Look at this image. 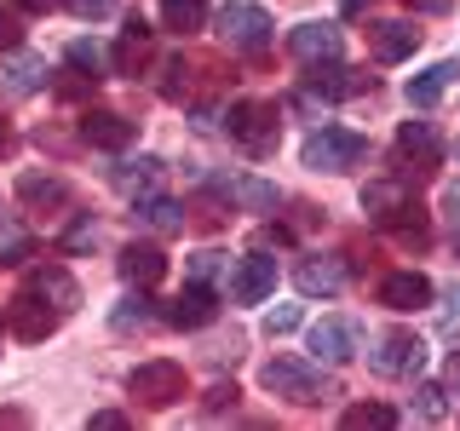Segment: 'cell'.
Here are the masks:
<instances>
[{
	"instance_id": "6da1fadb",
	"label": "cell",
	"mask_w": 460,
	"mask_h": 431,
	"mask_svg": "<svg viewBox=\"0 0 460 431\" xmlns=\"http://www.w3.org/2000/svg\"><path fill=\"white\" fill-rule=\"evenodd\" d=\"M75 305H81L75 277H69V270H58V265H40L35 277H29L18 294H12V305H6V328H12L18 339L35 345V339H47Z\"/></svg>"
},
{
	"instance_id": "7a4b0ae2",
	"label": "cell",
	"mask_w": 460,
	"mask_h": 431,
	"mask_svg": "<svg viewBox=\"0 0 460 431\" xmlns=\"http://www.w3.org/2000/svg\"><path fill=\"white\" fill-rule=\"evenodd\" d=\"M363 213L380 230H397V236L426 242V207L414 201V190L402 179H374L368 190H363Z\"/></svg>"
},
{
	"instance_id": "3957f363",
	"label": "cell",
	"mask_w": 460,
	"mask_h": 431,
	"mask_svg": "<svg viewBox=\"0 0 460 431\" xmlns=\"http://www.w3.org/2000/svg\"><path fill=\"white\" fill-rule=\"evenodd\" d=\"M259 380H265V391H277V397H288V402H328L334 397V385L316 374L305 356H270L265 368H259Z\"/></svg>"
},
{
	"instance_id": "277c9868",
	"label": "cell",
	"mask_w": 460,
	"mask_h": 431,
	"mask_svg": "<svg viewBox=\"0 0 460 431\" xmlns=\"http://www.w3.org/2000/svg\"><path fill=\"white\" fill-rule=\"evenodd\" d=\"M225 133L248 155H270L277 150V133H282V115H277V104H265V98H242V104H230V115H225Z\"/></svg>"
},
{
	"instance_id": "5b68a950",
	"label": "cell",
	"mask_w": 460,
	"mask_h": 431,
	"mask_svg": "<svg viewBox=\"0 0 460 431\" xmlns=\"http://www.w3.org/2000/svg\"><path fill=\"white\" fill-rule=\"evenodd\" d=\"M299 155H305L311 172H345V167H357L368 155V138L351 133V127H316Z\"/></svg>"
},
{
	"instance_id": "8992f818",
	"label": "cell",
	"mask_w": 460,
	"mask_h": 431,
	"mask_svg": "<svg viewBox=\"0 0 460 431\" xmlns=\"http://www.w3.org/2000/svg\"><path fill=\"white\" fill-rule=\"evenodd\" d=\"M127 391H133L144 409H172V402H184L190 380H184V363L155 356V363H138L133 374H127Z\"/></svg>"
},
{
	"instance_id": "52a82bcc",
	"label": "cell",
	"mask_w": 460,
	"mask_h": 431,
	"mask_svg": "<svg viewBox=\"0 0 460 431\" xmlns=\"http://www.w3.org/2000/svg\"><path fill=\"white\" fill-rule=\"evenodd\" d=\"M368 368L380 374V380H409V374H420V368H426V339H420V334H409V328H392V334L374 339Z\"/></svg>"
},
{
	"instance_id": "ba28073f",
	"label": "cell",
	"mask_w": 460,
	"mask_h": 431,
	"mask_svg": "<svg viewBox=\"0 0 460 431\" xmlns=\"http://www.w3.org/2000/svg\"><path fill=\"white\" fill-rule=\"evenodd\" d=\"M219 35H225L236 52H265L270 40H277V23H270V12H265V6L230 0V6L219 12Z\"/></svg>"
},
{
	"instance_id": "9c48e42d",
	"label": "cell",
	"mask_w": 460,
	"mask_h": 431,
	"mask_svg": "<svg viewBox=\"0 0 460 431\" xmlns=\"http://www.w3.org/2000/svg\"><path fill=\"white\" fill-rule=\"evenodd\" d=\"M357 351H363V322H357V316H323V322L311 328V356L316 363L340 368V363H351Z\"/></svg>"
},
{
	"instance_id": "30bf717a",
	"label": "cell",
	"mask_w": 460,
	"mask_h": 431,
	"mask_svg": "<svg viewBox=\"0 0 460 431\" xmlns=\"http://www.w3.org/2000/svg\"><path fill=\"white\" fill-rule=\"evenodd\" d=\"M363 75L357 69H340V57L334 64H316L305 81H299V104H340V98H351V92H363Z\"/></svg>"
},
{
	"instance_id": "8fae6325",
	"label": "cell",
	"mask_w": 460,
	"mask_h": 431,
	"mask_svg": "<svg viewBox=\"0 0 460 431\" xmlns=\"http://www.w3.org/2000/svg\"><path fill=\"white\" fill-rule=\"evenodd\" d=\"M270 287H277V259H265V253L230 259V305H259Z\"/></svg>"
},
{
	"instance_id": "7c38bea8",
	"label": "cell",
	"mask_w": 460,
	"mask_h": 431,
	"mask_svg": "<svg viewBox=\"0 0 460 431\" xmlns=\"http://www.w3.org/2000/svg\"><path fill=\"white\" fill-rule=\"evenodd\" d=\"M288 52L305 57V64H334V57L345 52V35L334 23H299L294 35H288Z\"/></svg>"
},
{
	"instance_id": "4fadbf2b",
	"label": "cell",
	"mask_w": 460,
	"mask_h": 431,
	"mask_svg": "<svg viewBox=\"0 0 460 431\" xmlns=\"http://www.w3.org/2000/svg\"><path fill=\"white\" fill-rule=\"evenodd\" d=\"M414 47H420V29L414 23H402V18H380V23H368V52L380 57V64H402Z\"/></svg>"
},
{
	"instance_id": "5bb4252c",
	"label": "cell",
	"mask_w": 460,
	"mask_h": 431,
	"mask_svg": "<svg viewBox=\"0 0 460 431\" xmlns=\"http://www.w3.org/2000/svg\"><path fill=\"white\" fill-rule=\"evenodd\" d=\"M138 133V121H127V115H115V110H86L81 115V138L93 144V150H127Z\"/></svg>"
},
{
	"instance_id": "9a60e30c",
	"label": "cell",
	"mask_w": 460,
	"mask_h": 431,
	"mask_svg": "<svg viewBox=\"0 0 460 431\" xmlns=\"http://www.w3.org/2000/svg\"><path fill=\"white\" fill-rule=\"evenodd\" d=\"M213 190H219V196H230L242 213H277V201H282V190H277V184H265V179H248V172H230V179H213Z\"/></svg>"
},
{
	"instance_id": "2e32d148",
	"label": "cell",
	"mask_w": 460,
	"mask_h": 431,
	"mask_svg": "<svg viewBox=\"0 0 460 431\" xmlns=\"http://www.w3.org/2000/svg\"><path fill=\"white\" fill-rule=\"evenodd\" d=\"M294 287H299V294H323V299H334L340 294V287H345V265H340V259H328V253H311V259H299V265H294Z\"/></svg>"
},
{
	"instance_id": "e0dca14e",
	"label": "cell",
	"mask_w": 460,
	"mask_h": 431,
	"mask_svg": "<svg viewBox=\"0 0 460 431\" xmlns=\"http://www.w3.org/2000/svg\"><path fill=\"white\" fill-rule=\"evenodd\" d=\"M213 316H219V299H213L208 282H190V287H184V294L167 305V322H172V328H208Z\"/></svg>"
},
{
	"instance_id": "ac0fdd59",
	"label": "cell",
	"mask_w": 460,
	"mask_h": 431,
	"mask_svg": "<svg viewBox=\"0 0 460 431\" xmlns=\"http://www.w3.org/2000/svg\"><path fill=\"white\" fill-rule=\"evenodd\" d=\"M397 155L414 162V167H438V155H443L438 127H431V121H402L397 127Z\"/></svg>"
},
{
	"instance_id": "d6986e66",
	"label": "cell",
	"mask_w": 460,
	"mask_h": 431,
	"mask_svg": "<svg viewBox=\"0 0 460 431\" xmlns=\"http://www.w3.org/2000/svg\"><path fill=\"white\" fill-rule=\"evenodd\" d=\"M426 299H431V282L420 270H397V277L380 282V305H392V311H420Z\"/></svg>"
},
{
	"instance_id": "ffe728a7",
	"label": "cell",
	"mask_w": 460,
	"mask_h": 431,
	"mask_svg": "<svg viewBox=\"0 0 460 431\" xmlns=\"http://www.w3.org/2000/svg\"><path fill=\"white\" fill-rule=\"evenodd\" d=\"M121 277L138 282V287H155L167 277V253L150 248V242H133V248H121Z\"/></svg>"
},
{
	"instance_id": "44dd1931",
	"label": "cell",
	"mask_w": 460,
	"mask_h": 431,
	"mask_svg": "<svg viewBox=\"0 0 460 431\" xmlns=\"http://www.w3.org/2000/svg\"><path fill=\"white\" fill-rule=\"evenodd\" d=\"M0 81H6L12 98H29V92H40V86H47V64H40V57H29V52H6Z\"/></svg>"
},
{
	"instance_id": "7402d4cb",
	"label": "cell",
	"mask_w": 460,
	"mask_h": 431,
	"mask_svg": "<svg viewBox=\"0 0 460 431\" xmlns=\"http://www.w3.org/2000/svg\"><path fill=\"white\" fill-rule=\"evenodd\" d=\"M110 184H115V190H121V196H155V184H162V162H155V155H138V162H121V167H115L110 172Z\"/></svg>"
},
{
	"instance_id": "603a6c76",
	"label": "cell",
	"mask_w": 460,
	"mask_h": 431,
	"mask_svg": "<svg viewBox=\"0 0 460 431\" xmlns=\"http://www.w3.org/2000/svg\"><path fill=\"white\" fill-rule=\"evenodd\" d=\"M133 219L150 224L155 236H179V230H184V201H172V196H138Z\"/></svg>"
},
{
	"instance_id": "cb8c5ba5",
	"label": "cell",
	"mask_w": 460,
	"mask_h": 431,
	"mask_svg": "<svg viewBox=\"0 0 460 431\" xmlns=\"http://www.w3.org/2000/svg\"><path fill=\"white\" fill-rule=\"evenodd\" d=\"M110 57H115V69H121V75H138V69L150 64V23H144L138 12L127 18V35H121V47H115Z\"/></svg>"
},
{
	"instance_id": "d4e9b609",
	"label": "cell",
	"mask_w": 460,
	"mask_h": 431,
	"mask_svg": "<svg viewBox=\"0 0 460 431\" xmlns=\"http://www.w3.org/2000/svg\"><path fill=\"white\" fill-rule=\"evenodd\" d=\"M455 75H460V64H431V69H420V75L409 81V104L414 110H431L443 92L455 86Z\"/></svg>"
},
{
	"instance_id": "484cf974",
	"label": "cell",
	"mask_w": 460,
	"mask_h": 431,
	"mask_svg": "<svg viewBox=\"0 0 460 431\" xmlns=\"http://www.w3.org/2000/svg\"><path fill=\"white\" fill-rule=\"evenodd\" d=\"M18 196L29 201V207H64V201H69L64 179H52V172H23V179H18Z\"/></svg>"
},
{
	"instance_id": "4316f807",
	"label": "cell",
	"mask_w": 460,
	"mask_h": 431,
	"mask_svg": "<svg viewBox=\"0 0 460 431\" xmlns=\"http://www.w3.org/2000/svg\"><path fill=\"white\" fill-rule=\"evenodd\" d=\"M64 57H69V69H81L86 81H104V69L115 64L104 40H69V52H64Z\"/></svg>"
},
{
	"instance_id": "83f0119b",
	"label": "cell",
	"mask_w": 460,
	"mask_h": 431,
	"mask_svg": "<svg viewBox=\"0 0 460 431\" xmlns=\"http://www.w3.org/2000/svg\"><path fill=\"white\" fill-rule=\"evenodd\" d=\"M162 23L172 35H190V29L208 23V0H162Z\"/></svg>"
},
{
	"instance_id": "f1b7e54d",
	"label": "cell",
	"mask_w": 460,
	"mask_h": 431,
	"mask_svg": "<svg viewBox=\"0 0 460 431\" xmlns=\"http://www.w3.org/2000/svg\"><path fill=\"white\" fill-rule=\"evenodd\" d=\"M110 328H115V334H133V328H150V299H121V305H115L110 311Z\"/></svg>"
},
{
	"instance_id": "f546056e",
	"label": "cell",
	"mask_w": 460,
	"mask_h": 431,
	"mask_svg": "<svg viewBox=\"0 0 460 431\" xmlns=\"http://www.w3.org/2000/svg\"><path fill=\"white\" fill-rule=\"evenodd\" d=\"M363 426H397V409H385V402H357V409H345V431H363Z\"/></svg>"
},
{
	"instance_id": "4dcf8cb0",
	"label": "cell",
	"mask_w": 460,
	"mask_h": 431,
	"mask_svg": "<svg viewBox=\"0 0 460 431\" xmlns=\"http://www.w3.org/2000/svg\"><path fill=\"white\" fill-rule=\"evenodd\" d=\"M414 414L420 420H449V385H420L414 391Z\"/></svg>"
},
{
	"instance_id": "1f68e13d",
	"label": "cell",
	"mask_w": 460,
	"mask_h": 431,
	"mask_svg": "<svg viewBox=\"0 0 460 431\" xmlns=\"http://www.w3.org/2000/svg\"><path fill=\"white\" fill-rule=\"evenodd\" d=\"M29 253H35V242H29L18 224H0V265H23Z\"/></svg>"
},
{
	"instance_id": "d6a6232c",
	"label": "cell",
	"mask_w": 460,
	"mask_h": 431,
	"mask_svg": "<svg viewBox=\"0 0 460 431\" xmlns=\"http://www.w3.org/2000/svg\"><path fill=\"white\" fill-rule=\"evenodd\" d=\"M58 6H69V12H75V18H86V23L115 18V0H58Z\"/></svg>"
},
{
	"instance_id": "836d02e7",
	"label": "cell",
	"mask_w": 460,
	"mask_h": 431,
	"mask_svg": "<svg viewBox=\"0 0 460 431\" xmlns=\"http://www.w3.org/2000/svg\"><path fill=\"white\" fill-rule=\"evenodd\" d=\"M219 270H230L225 253H196V259H190V282H213Z\"/></svg>"
},
{
	"instance_id": "e575fe53",
	"label": "cell",
	"mask_w": 460,
	"mask_h": 431,
	"mask_svg": "<svg viewBox=\"0 0 460 431\" xmlns=\"http://www.w3.org/2000/svg\"><path fill=\"white\" fill-rule=\"evenodd\" d=\"M294 328H299V305H282V311L265 316V334L270 339H277V334H294Z\"/></svg>"
},
{
	"instance_id": "d590c367",
	"label": "cell",
	"mask_w": 460,
	"mask_h": 431,
	"mask_svg": "<svg viewBox=\"0 0 460 431\" xmlns=\"http://www.w3.org/2000/svg\"><path fill=\"white\" fill-rule=\"evenodd\" d=\"M18 40H23L18 12H6V6H0V52H18Z\"/></svg>"
},
{
	"instance_id": "8d00e7d4",
	"label": "cell",
	"mask_w": 460,
	"mask_h": 431,
	"mask_svg": "<svg viewBox=\"0 0 460 431\" xmlns=\"http://www.w3.org/2000/svg\"><path fill=\"white\" fill-rule=\"evenodd\" d=\"M438 328H443V334H460V282L449 287V294H443V316H438Z\"/></svg>"
},
{
	"instance_id": "74e56055",
	"label": "cell",
	"mask_w": 460,
	"mask_h": 431,
	"mask_svg": "<svg viewBox=\"0 0 460 431\" xmlns=\"http://www.w3.org/2000/svg\"><path fill=\"white\" fill-rule=\"evenodd\" d=\"M93 236H98V224L93 219H75V224H69V236H64V248L81 253V248H93Z\"/></svg>"
},
{
	"instance_id": "f35d334b",
	"label": "cell",
	"mask_w": 460,
	"mask_h": 431,
	"mask_svg": "<svg viewBox=\"0 0 460 431\" xmlns=\"http://www.w3.org/2000/svg\"><path fill=\"white\" fill-rule=\"evenodd\" d=\"M402 6H409V12H426V18H443L455 0H402Z\"/></svg>"
},
{
	"instance_id": "ab89813d",
	"label": "cell",
	"mask_w": 460,
	"mask_h": 431,
	"mask_svg": "<svg viewBox=\"0 0 460 431\" xmlns=\"http://www.w3.org/2000/svg\"><path fill=\"white\" fill-rule=\"evenodd\" d=\"M93 426H98V431H121V426H127V414H115V409H98V414H93Z\"/></svg>"
},
{
	"instance_id": "60d3db41",
	"label": "cell",
	"mask_w": 460,
	"mask_h": 431,
	"mask_svg": "<svg viewBox=\"0 0 460 431\" xmlns=\"http://www.w3.org/2000/svg\"><path fill=\"white\" fill-rule=\"evenodd\" d=\"M443 385H449V397L460 402V351L449 356V368H443Z\"/></svg>"
},
{
	"instance_id": "b9f144b4",
	"label": "cell",
	"mask_w": 460,
	"mask_h": 431,
	"mask_svg": "<svg viewBox=\"0 0 460 431\" xmlns=\"http://www.w3.org/2000/svg\"><path fill=\"white\" fill-rule=\"evenodd\" d=\"M225 402H236V385H213L208 391V409H225Z\"/></svg>"
},
{
	"instance_id": "7bdbcfd3",
	"label": "cell",
	"mask_w": 460,
	"mask_h": 431,
	"mask_svg": "<svg viewBox=\"0 0 460 431\" xmlns=\"http://www.w3.org/2000/svg\"><path fill=\"white\" fill-rule=\"evenodd\" d=\"M443 213L460 224V184H449V190H443Z\"/></svg>"
},
{
	"instance_id": "ee69618b",
	"label": "cell",
	"mask_w": 460,
	"mask_h": 431,
	"mask_svg": "<svg viewBox=\"0 0 460 431\" xmlns=\"http://www.w3.org/2000/svg\"><path fill=\"white\" fill-rule=\"evenodd\" d=\"M18 150V133H12V121H0V155H12Z\"/></svg>"
},
{
	"instance_id": "f6af8a7d",
	"label": "cell",
	"mask_w": 460,
	"mask_h": 431,
	"mask_svg": "<svg viewBox=\"0 0 460 431\" xmlns=\"http://www.w3.org/2000/svg\"><path fill=\"white\" fill-rule=\"evenodd\" d=\"M0 426H23V414L18 409H0Z\"/></svg>"
},
{
	"instance_id": "bcb514c9",
	"label": "cell",
	"mask_w": 460,
	"mask_h": 431,
	"mask_svg": "<svg viewBox=\"0 0 460 431\" xmlns=\"http://www.w3.org/2000/svg\"><path fill=\"white\" fill-rule=\"evenodd\" d=\"M345 12H351V18H357V12H368V0H345Z\"/></svg>"
},
{
	"instance_id": "7dc6e473",
	"label": "cell",
	"mask_w": 460,
	"mask_h": 431,
	"mask_svg": "<svg viewBox=\"0 0 460 431\" xmlns=\"http://www.w3.org/2000/svg\"><path fill=\"white\" fill-rule=\"evenodd\" d=\"M455 253H460V230H455Z\"/></svg>"
}]
</instances>
